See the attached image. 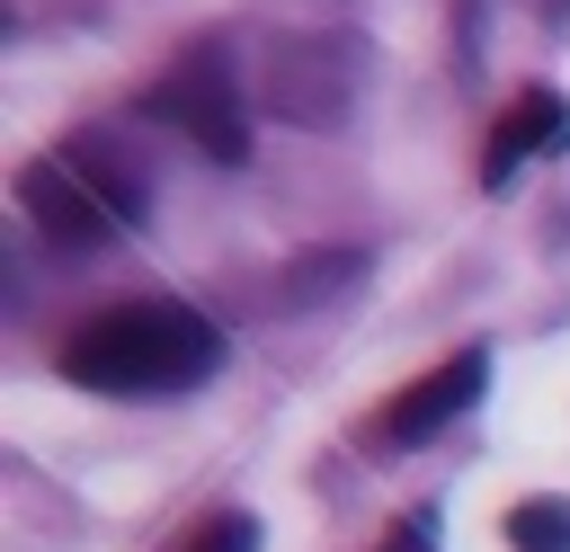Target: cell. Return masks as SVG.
Listing matches in <instances>:
<instances>
[{
  "label": "cell",
  "mask_w": 570,
  "mask_h": 552,
  "mask_svg": "<svg viewBox=\"0 0 570 552\" xmlns=\"http://www.w3.org/2000/svg\"><path fill=\"white\" fill-rule=\"evenodd\" d=\"M223 365V329L187 303H107L62 338V374L89 392H187Z\"/></svg>",
  "instance_id": "1"
},
{
  "label": "cell",
  "mask_w": 570,
  "mask_h": 552,
  "mask_svg": "<svg viewBox=\"0 0 570 552\" xmlns=\"http://www.w3.org/2000/svg\"><path fill=\"white\" fill-rule=\"evenodd\" d=\"M142 116H160V125H178L205 160H249V125H240V98H232V80L214 71V62H178L151 98H142Z\"/></svg>",
  "instance_id": "2"
},
{
  "label": "cell",
  "mask_w": 570,
  "mask_h": 552,
  "mask_svg": "<svg viewBox=\"0 0 570 552\" xmlns=\"http://www.w3.org/2000/svg\"><path fill=\"white\" fill-rule=\"evenodd\" d=\"M18 205H27V223H36L45 240H62V249H98L107 231H125V223H116V205L71 169V151L27 160V169H18Z\"/></svg>",
  "instance_id": "3"
},
{
  "label": "cell",
  "mask_w": 570,
  "mask_h": 552,
  "mask_svg": "<svg viewBox=\"0 0 570 552\" xmlns=\"http://www.w3.org/2000/svg\"><path fill=\"white\" fill-rule=\"evenodd\" d=\"M481 383H490V356H481V347H454L436 374H419L410 392H392V401H383V418H374V427H383V445H419V436H436L445 418H463V410L481 401Z\"/></svg>",
  "instance_id": "4"
},
{
  "label": "cell",
  "mask_w": 570,
  "mask_h": 552,
  "mask_svg": "<svg viewBox=\"0 0 570 552\" xmlns=\"http://www.w3.org/2000/svg\"><path fill=\"white\" fill-rule=\"evenodd\" d=\"M570 142V107L552 98V89H525L499 125H490V142H481V187H508L534 151H561Z\"/></svg>",
  "instance_id": "5"
},
{
  "label": "cell",
  "mask_w": 570,
  "mask_h": 552,
  "mask_svg": "<svg viewBox=\"0 0 570 552\" xmlns=\"http://www.w3.org/2000/svg\"><path fill=\"white\" fill-rule=\"evenodd\" d=\"M62 151H71V169H80V178H89V187H98V196L116 205V223H142L151 187H142V178H134V169H125V160L107 151V134H71Z\"/></svg>",
  "instance_id": "6"
},
{
  "label": "cell",
  "mask_w": 570,
  "mask_h": 552,
  "mask_svg": "<svg viewBox=\"0 0 570 552\" xmlns=\"http://www.w3.org/2000/svg\"><path fill=\"white\" fill-rule=\"evenodd\" d=\"M508 543L517 552H570V499H517L508 507Z\"/></svg>",
  "instance_id": "7"
},
{
  "label": "cell",
  "mask_w": 570,
  "mask_h": 552,
  "mask_svg": "<svg viewBox=\"0 0 570 552\" xmlns=\"http://www.w3.org/2000/svg\"><path fill=\"white\" fill-rule=\"evenodd\" d=\"M356 267H365L356 249H321V258H294V267L276 276V294H285V303H321V294H330V276H356Z\"/></svg>",
  "instance_id": "8"
},
{
  "label": "cell",
  "mask_w": 570,
  "mask_h": 552,
  "mask_svg": "<svg viewBox=\"0 0 570 552\" xmlns=\"http://www.w3.org/2000/svg\"><path fill=\"white\" fill-rule=\"evenodd\" d=\"M178 552H258V516H240V507H223V516H196Z\"/></svg>",
  "instance_id": "9"
},
{
  "label": "cell",
  "mask_w": 570,
  "mask_h": 552,
  "mask_svg": "<svg viewBox=\"0 0 570 552\" xmlns=\"http://www.w3.org/2000/svg\"><path fill=\"white\" fill-rule=\"evenodd\" d=\"M383 552H436V516H401V525L383 534Z\"/></svg>",
  "instance_id": "10"
}]
</instances>
